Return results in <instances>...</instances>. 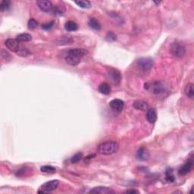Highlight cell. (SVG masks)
<instances>
[{
	"label": "cell",
	"mask_w": 194,
	"mask_h": 194,
	"mask_svg": "<svg viewBox=\"0 0 194 194\" xmlns=\"http://www.w3.org/2000/svg\"><path fill=\"white\" fill-rule=\"evenodd\" d=\"M87 53V50L84 48H71L68 51L65 62L69 65L76 66L80 62L82 57Z\"/></svg>",
	"instance_id": "obj_1"
},
{
	"label": "cell",
	"mask_w": 194,
	"mask_h": 194,
	"mask_svg": "<svg viewBox=\"0 0 194 194\" xmlns=\"http://www.w3.org/2000/svg\"><path fill=\"white\" fill-rule=\"evenodd\" d=\"M118 148L119 146L115 141H106L99 145L98 152L102 155L109 156L116 153Z\"/></svg>",
	"instance_id": "obj_2"
},
{
	"label": "cell",
	"mask_w": 194,
	"mask_h": 194,
	"mask_svg": "<svg viewBox=\"0 0 194 194\" xmlns=\"http://www.w3.org/2000/svg\"><path fill=\"white\" fill-rule=\"evenodd\" d=\"M170 51L172 55L177 57V58H181V57L184 56L186 53V48H185L184 45L181 43L174 42L171 45Z\"/></svg>",
	"instance_id": "obj_3"
},
{
	"label": "cell",
	"mask_w": 194,
	"mask_h": 194,
	"mask_svg": "<svg viewBox=\"0 0 194 194\" xmlns=\"http://www.w3.org/2000/svg\"><path fill=\"white\" fill-rule=\"evenodd\" d=\"M59 184V181L58 180H53V181H49L48 182L45 183L41 186V190H39V193H50V192L53 191V190H56L58 187Z\"/></svg>",
	"instance_id": "obj_4"
},
{
	"label": "cell",
	"mask_w": 194,
	"mask_h": 194,
	"mask_svg": "<svg viewBox=\"0 0 194 194\" xmlns=\"http://www.w3.org/2000/svg\"><path fill=\"white\" fill-rule=\"evenodd\" d=\"M193 167V157L191 155V157L188 159V160L178 170V174L180 175H186L191 171Z\"/></svg>",
	"instance_id": "obj_5"
},
{
	"label": "cell",
	"mask_w": 194,
	"mask_h": 194,
	"mask_svg": "<svg viewBox=\"0 0 194 194\" xmlns=\"http://www.w3.org/2000/svg\"><path fill=\"white\" fill-rule=\"evenodd\" d=\"M137 64L139 68L143 71H148L152 68L153 65V61L151 58H140L137 60Z\"/></svg>",
	"instance_id": "obj_6"
},
{
	"label": "cell",
	"mask_w": 194,
	"mask_h": 194,
	"mask_svg": "<svg viewBox=\"0 0 194 194\" xmlns=\"http://www.w3.org/2000/svg\"><path fill=\"white\" fill-rule=\"evenodd\" d=\"M109 106H110L111 109L115 113H120L123 110L124 106H125V103L121 100L119 99H115L112 100V101L109 102Z\"/></svg>",
	"instance_id": "obj_7"
},
{
	"label": "cell",
	"mask_w": 194,
	"mask_h": 194,
	"mask_svg": "<svg viewBox=\"0 0 194 194\" xmlns=\"http://www.w3.org/2000/svg\"><path fill=\"white\" fill-rule=\"evenodd\" d=\"M19 43L17 39H8L5 41V45L10 51L17 53L21 48Z\"/></svg>",
	"instance_id": "obj_8"
},
{
	"label": "cell",
	"mask_w": 194,
	"mask_h": 194,
	"mask_svg": "<svg viewBox=\"0 0 194 194\" xmlns=\"http://www.w3.org/2000/svg\"><path fill=\"white\" fill-rule=\"evenodd\" d=\"M37 6L42 12H49L53 10V4L50 1L48 0H38L37 2Z\"/></svg>",
	"instance_id": "obj_9"
},
{
	"label": "cell",
	"mask_w": 194,
	"mask_h": 194,
	"mask_svg": "<svg viewBox=\"0 0 194 194\" xmlns=\"http://www.w3.org/2000/svg\"><path fill=\"white\" fill-rule=\"evenodd\" d=\"M108 74H109V78H110V80H112L113 83H115V84H119L120 81L121 80V73H120V71H118L117 69H115V68H109Z\"/></svg>",
	"instance_id": "obj_10"
},
{
	"label": "cell",
	"mask_w": 194,
	"mask_h": 194,
	"mask_svg": "<svg viewBox=\"0 0 194 194\" xmlns=\"http://www.w3.org/2000/svg\"><path fill=\"white\" fill-rule=\"evenodd\" d=\"M89 193H100V194H110L115 193L114 190L106 186H97L89 191Z\"/></svg>",
	"instance_id": "obj_11"
},
{
	"label": "cell",
	"mask_w": 194,
	"mask_h": 194,
	"mask_svg": "<svg viewBox=\"0 0 194 194\" xmlns=\"http://www.w3.org/2000/svg\"><path fill=\"white\" fill-rule=\"evenodd\" d=\"M136 158L140 161L148 160L150 158V153L145 147H141L136 152Z\"/></svg>",
	"instance_id": "obj_12"
},
{
	"label": "cell",
	"mask_w": 194,
	"mask_h": 194,
	"mask_svg": "<svg viewBox=\"0 0 194 194\" xmlns=\"http://www.w3.org/2000/svg\"><path fill=\"white\" fill-rule=\"evenodd\" d=\"M146 119L150 123L154 124L157 121V114L154 109H147L146 112Z\"/></svg>",
	"instance_id": "obj_13"
},
{
	"label": "cell",
	"mask_w": 194,
	"mask_h": 194,
	"mask_svg": "<svg viewBox=\"0 0 194 194\" xmlns=\"http://www.w3.org/2000/svg\"><path fill=\"white\" fill-rule=\"evenodd\" d=\"M98 89L100 93L103 95H109L111 93V91H112L110 85L107 84V83H102V84H100L99 85Z\"/></svg>",
	"instance_id": "obj_14"
},
{
	"label": "cell",
	"mask_w": 194,
	"mask_h": 194,
	"mask_svg": "<svg viewBox=\"0 0 194 194\" xmlns=\"http://www.w3.org/2000/svg\"><path fill=\"white\" fill-rule=\"evenodd\" d=\"M133 106L134 109H137V110L141 111H146L148 109V104L146 102L143 101V100H136L133 104Z\"/></svg>",
	"instance_id": "obj_15"
},
{
	"label": "cell",
	"mask_w": 194,
	"mask_h": 194,
	"mask_svg": "<svg viewBox=\"0 0 194 194\" xmlns=\"http://www.w3.org/2000/svg\"><path fill=\"white\" fill-rule=\"evenodd\" d=\"M152 89H153L154 93L156 95H160L163 93V92H165L164 85L161 82H156L152 85Z\"/></svg>",
	"instance_id": "obj_16"
},
{
	"label": "cell",
	"mask_w": 194,
	"mask_h": 194,
	"mask_svg": "<svg viewBox=\"0 0 194 194\" xmlns=\"http://www.w3.org/2000/svg\"><path fill=\"white\" fill-rule=\"evenodd\" d=\"M88 24H89V27L93 28L95 30H101V24H100L98 21L94 18H89V21H88Z\"/></svg>",
	"instance_id": "obj_17"
},
{
	"label": "cell",
	"mask_w": 194,
	"mask_h": 194,
	"mask_svg": "<svg viewBox=\"0 0 194 194\" xmlns=\"http://www.w3.org/2000/svg\"><path fill=\"white\" fill-rule=\"evenodd\" d=\"M64 28H65L66 30L69 32H73V31H76L78 29V26L74 21H68L65 23L64 24Z\"/></svg>",
	"instance_id": "obj_18"
},
{
	"label": "cell",
	"mask_w": 194,
	"mask_h": 194,
	"mask_svg": "<svg viewBox=\"0 0 194 194\" xmlns=\"http://www.w3.org/2000/svg\"><path fill=\"white\" fill-rule=\"evenodd\" d=\"M16 39L19 42H29V41L32 40V36L28 33H23L18 35Z\"/></svg>",
	"instance_id": "obj_19"
},
{
	"label": "cell",
	"mask_w": 194,
	"mask_h": 194,
	"mask_svg": "<svg viewBox=\"0 0 194 194\" xmlns=\"http://www.w3.org/2000/svg\"><path fill=\"white\" fill-rule=\"evenodd\" d=\"M165 180L169 183L175 182V177L174 176L173 170L171 168H167L165 171Z\"/></svg>",
	"instance_id": "obj_20"
},
{
	"label": "cell",
	"mask_w": 194,
	"mask_h": 194,
	"mask_svg": "<svg viewBox=\"0 0 194 194\" xmlns=\"http://www.w3.org/2000/svg\"><path fill=\"white\" fill-rule=\"evenodd\" d=\"M185 94L190 98L193 99L194 96V90H193V84L192 83H190L186 86L184 89Z\"/></svg>",
	"instance_id": "obj_21"
},
{
	"label": "cell",
	"mask_w": 194,
	"mask_h": 194,
	"mask_svg": "<svg viewBox=\"0 0 194 194\" xmlns=\"http://www.w3.org/2000/svg\"><path fill=\"white\" fill-rule=\"evenodd\" d=\"M40 171L43 173H46V174H54L55 173L56 170L54 167L51 166V165H44V166L41 167Z\"/></svg>",
	"instance_id": "obj_22"
},
{
	"label": "cell",
	"mask_w": 194,
	"mask_h": 194,
	"mask_svg": "<svg viewBox=\"0 0 194 194\" xmlns=\"http://www.w3.org/2000/svg\"><path fill=\"white\" fill-rule=\"evenodd\" d=\"M74 3L78 6L82 8H89L91 7V3L89 1H83V0H79V1H75Z\"/></svg>",
	"instance_id": "obj_23"
},
{
	"label": "cell",
	"mask_w": 194,
	"mask_h": 194,
	"mask_svg": "<svg viewBox=\"0 0 194 194\" xmlns=\"http://www.w3.org/2000/svg\"><path fill=\"white\" fill-rule=\"evenodd\" d=\"M11 6V2L10 1H6V0H4L0 4V8H1L2 12H5V11L9 9Z\"/></svg>",
	"instance_id": "obj_24"
},
{
	"label": "cell",
	"mask_w": 194,
	"mask_h": 194,
	"mask_svg": "<svg viewBox=\"0 0 194 194\" xmlns=\"http://www.w3.org/2000/svg\"><path fill=\"white\" fill-rule=\"evenodd\" d=\"M83 158V154L81 152H78L75 155H74L71 159V163H78V161H80Z\"/></svg>",
	"instance_id": "obj_25"
},
{
	"label": "cell",
	"mask_w": 194,
	"mask_h": 194,
	"mask_svg": "<svg viewBox=\"0 0 194 194\" xmlns=\"http://www.w3.org/2000/svg\"><path fill=\"white\" fill-rule=\"evenodd\" d=\"M1 56H2V58L4 59V60L8 61V62H9L10 60H12V55H10V53L5 49L1 50Z\"/></svg>",
	"instance_id": "obj_26"
},
{
	"label": "cell",
	"mask_w": 194,
	"mask_h": 194,
	"mask_svg": "<svg viewBox=\"0 0 194 194\" xmlns=\"http://www.w3.org/2000/svg\"><path fill=\"white\" fill-rule=\"evenodd\" d=\"M17 54L20 55V56H28V55L30 54V52L28 51V48L24 47H21L20 48L19 51L17 53Z\"/></svg>",
	"instance_id": "obj_27"
},
{
	"label": "cell",
	"mask_w": 194,
	"mask_h": 194,
	"mask_svg": "<svg viewBox=\"0 0 194 194\" xmlns=\"http://www.w3.org/2000/svg\"><path fill=\"white\" fill-rule=\"evenodd\" d=\"M105 39L109 42H114L115 40H116V35L114 33H112V32H109L106 34Z\"/></svg>",
	"instance_id": "obj_28"
},
{
	"label": "cell",
	"mask_w": 194,
	"mask_h": 194,
	"mask_svg": "<svg viewBox=\"0 0 194 194\" xmlns=\"http://www.w3.org/2000/svg\"><path fill=\"white\" fill-rule=\"evenodd\" d=\"M37 25H38V24H37V22L35 21V20L30 19V20H29V21H28V28H29V29L33 30V29H35L36 28H37Z\"/></svg>",
	"instance_id": "obj_29"
},
{
	"label": "cell",
	"mask_w": 194,
	"mask_h": 194,
	"mask_svg": "<svg viewBox=\"0 0 194 194\" xmlns=\"http://www.w3.org/2000/svg\"><path fill=\"white\" fill-rule=\"evenodd\" d=\"M53 25H54V21H51V22L47 23V24H45L43 25H42V28L45 30H48L53 28Z\"/></svg>",
	"instance_id": "obj_30"
},
{
	"label": "cell",
	"mask_w": 194,
	"mask_h": 194,
	"mask_svg": "<svg viewBox=\"0 0 194 194\" xmlns=\"http://www.w3.org/2000/svg\"><path fill=\"white\" fill-rule=\"evenodd\" d=\"M125 193H139L140 192L136 190H127Z\"/></svg>",
	"instance_id": "obj_31"
}]
</instances>
